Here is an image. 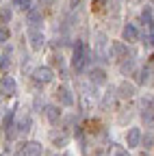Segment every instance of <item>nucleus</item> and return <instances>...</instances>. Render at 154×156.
<instances>
[{
  "label": "nucleus",
  "instance_id": "1",
  "mask_svg": "<svg viewBox=\"0 0 154 156\" xmlns=\"http://www.w3.org/2000/svg\"><path fill=\"white\" fill-rule=\"evenodd\" d=\"M89 61H91V50H89L83 41H76L74 54H72V65H74V69H76V72H83Z\"/></svg>",
  "mask_w": 154,
  "mask_h": 156
},
{
  "label": "nucleus",
  "instance_id": "2",
  "mask_svg": "<svg viewBox=\"0 0 154 156\" xmlns=\"http://www.w3.org/2000/svg\"><path fill=\"white\" fill-rule=\"evenodd\" d=\"M52 78H54V72L48 65H39L33 69V80L37 85H48V83H52Z\"/></svg>",
  "mask_w": 154,
  "mask_h": 156
},
{
  "label": "nucleus",
  "instance_id": "3",
  "mask_svg": "<svg viewBox=\"0 0 154 156\" xmlns=\"http://www.w3.org/2000/svg\"><path fill=\"white\" fill-rule=\"evenodd\" d=\"M28 41H30V48L33 50H41L46 46V37L39 28H30L28 30Z\"/></svg>",
  "mask_w": 154,
  "mask_h": 156
},
{
  "label": "nucleus",
  "instance_id": "4",
  "mask_svg": "<svg viewBox=\"0 0 154 156\" xmlns=\"http://www.w3.org/2000/svg\"><path fill=\"white\" fill-rule=\"evenodd\" d=\"M126 54H128V48L124 41H111L109 58H126Z\"/></svg>",
  "mask_w": 154,
  "mask_h": 156
},
{
  "label": "nucleus",
  "instance_id": "5",
  "mask_svg": "<svg viewBox=\"0 0 154 156\" xmlns=\"http://www.w3.org/2000/svg\"><path fill=\"white\" fill-rule=\"evenodd\" d=\"M54 95H56V100H59V104H63V106H74V95H72V91L67 89V87H59L54 91Z\"/></svg>",
  "mask_w": 154,
  "mask_h": 156
},
{
  "label": "nucleus",
  "instance_id": "6",
  "mask_svg": "<svg viewBox=\"0 0 154 156\" xmlns=\"http://www.w3.org/2000/svg\"><path fill=\"white\" fill-rule=\"evenodd\" d=\"M13 119H15V111L9 108L7 115H5V119H2V128H5V134L9 136V139L15 136V124H13Z\"/></svg>",
  "mask_w": 154,
  "mask_h": 156
},
{
  "label": "nucleus",
  "instance_id": "7",
  "mask_svg": "<svg viewBox=\"0 0 154 156\" xmlns=\"http://www.w3.org/2000/svg\"><path fill=\"white\" fill-rule=\"evenodd\" d=\"M141 139H143V134H141L139 128H130L126 132V145L128 147H139L141 145Z\"/></svg>",
  "mask_w": 154,
  "mask_h": 156
},
{
  "label": "nucleus",
  "instance_id": "8",
  "mask_svg": "<svg viewBox=\"0 0 154 156\" xmlns=\"http://www.w3.org/2000/svg\"><path fill=\"white\" fill-rule=\"evenodd\" d=\"M122 39H124V41H128V44H134V41L139 39L137 26H134V24H126V26L122 28Z\"/></svg>",
  "mask_w": 154,
  "mask_h": 156
},
{
  "label": "nucleus",
  "instance_id": "9",
  "mask_svg": "<svg viewBox=\"0 0 154 156\" xmlns=\"http://www.w3.org/2000/svg\"><path fill=\"white\" fill-rule=\"evenodd\" d=\"M0 89H2L5 95H15L17 85H15V80H13L11 76H2V80H0Z\"/></svg>",
  "mask_w": 154,
  "mask_h": 156
},
{
  "label": "nucleus",
  "instance_id": "10",
  "mask_svg": "<svg viewBox=\"0 0 154 156\" xmlns=\"http://www.w3.org/2000/svg\"><path fill=\"white\" fill-rule=\"evenodd\" d=\"M26 20H28L30 28H37V26L41 24V20H44V13H41V9H30V11L26 13Z\"/></svg>",
  "mask_w": 154,
  "mask_h": 156
},
{
  "label": "nucleus",
  "instance_id": "11",
  "mask_svg": "<svg viewBox=\"0 0 154 156\" xmlns=\"http://www.w3.org/2000/svg\"><path fill=\"white\" fill-rule=\"evenodd\" d=\"M22 156H41V143H37V141L24 143V147H22Z\"/></svg>",
  "mask_w": 154,
  "mask_h": 156
},
{
  "label": "nucleus",
  "instance_id": "12",
  "mask_svg": "<svg viewBox=\"0 0 154 156\" xmlns=\"http://www.w3.org/2000/svg\"><path fill=\"white\" fill-rule=\"evenodd\" d=\"M46 117H48L50 124H59V122H61V111H59V106L48 104V106H46Z\"/></svg>",
  "mask_w": 154,
  "mask_h": 156
},
{
  "label": "nucleus",
  "instance_id": "13",
  "mask_svg": "<svg viewBox=\"0 0 154 156\" xmlns=\"http://www.w3.org/2000/svg\"><path fill=\"white\" fill-rule=\"evenodd\" d=\"M95 52H98L100 56H109V52H106V35L104 33L95 35Z\"/></svg>",
  "mask_w": 154,
  "mask_h": 156
},
{
  "label": "nucleus",
  "instance_id": "14",
  "mask_svg": "<svg viewBox=\"0 0 154 156\" xmlns=\"http://www.w3.org/2000/svg\"><path fill=\"white\" fill-rule=\"evenodd\" d=\"M141 119H143V124H145V128H154V106H143V111H141Z\"/></svg>",
  "mask_w": 154,
  "mask_h": 156
},
{
  "label": "nucleus",
  "instance_id": "15",
  "mask_svg": "<svg viewBox=\"0 0 154 156\" xmlns=\"http://www.w3.org/2000/svg\"><path fill=\"white\" fill-rule=\"evenodd\" d=\"M89 78H91V83H95V85H104V83H106V74H104V69H100V67H93V69L89 72Z\"/></svg>",
  "mask_w": 154,
  "mask_h": 156
},
{
  "label": "nucleus",
  "instance_id": "16",
  "mask_svg": "<svg viewBox=\"0 0 154 156\" xmlns=\"http://www.w3.org/2000/svg\"><path fill=\"white\" fill-rule=\"evenodd\" d=\"M141 22H143V24H145L148 28H150V26L154 24V11H152L150 7H145V9L141 11Z\"/></svg>",
  "mask_w": 154,
  "mask_h": 156
},
{
  "label": "nucleus",
  "instance_id": "17",
  "mask_svg": "<svg viewBox=\"0 0 154 156\" xmlns=\"http://www.w3.org/2000/svg\"><path fill=\"white\" fill-rule=\"evenodd\" d=\"M117 91H120L122 98H132V95H134V85H130V83H122Z\"/></svg>",
  "mask_w": 154,
  "mask_h": 156
},
{
  "label": "nucleus",
  "instance_id": "18",
  "mask_svg": "<svg viewBox=\"0 0 154 156\" xmlns=\"http://www.w3.org/2000/svg\"><path fill=\"white\" fill-rule=\"evenodd\" d=\"M120 69H122V74H130L132 69H134V58H124L122 61V65H120Z\"/></svg>",
  "mask_w": 154,
  "mask_h": 156
},
{
  "label": "nucleus",
  "instance_id": "19",
  "mask_svg": "<svg viewBox=\"0 0 154 156\" xmlns=\"http://www.w3.org/2000/svg\"><path fill=\"white\" fill-rule=\"evenodd\" d=\"M109 156H128V150H124L122 145H113L111 152H109Z\"/></svg>",
  "mask_w": 154,
  "mask_h": 156
},
{
  "label": "nucleus",
  "instance_id": "20",
  "mask_svg": "<svg viewBox=\"0 0 154 156\" xmlns=\"http://www.w3.org/2000/svg\"><path fill=\"white\" fill-rule=\"evenodd\" d=\"M17 130H20V132H28V130H30V117H24V119H20V124H17Z\"/></svg>",
  "mask_w": 154,
  "mask_h": 156
},
{
  "label": "nucleus",
  "instance_id": "21",
  "mask_svg": "<svg viewBox=\"0 0 154 156\" xmlns=\"http://www.w3.org/2000/svg\"><path fill=\"white\" fill-rule=\"evenodd\" d=\"M52 141L56 143V145H65V141H67V136L61 132V134H56V132H52Z\"/></svg>",
  "mask_w": 154,
  "mask_h": 156
},
{
  "label": "nucleus",
  "instance_id": "22",
  "mask_svg": "<svg viewBox=\"0 0 154 156\" xmlns=\"http://www.w3.org/2000/svg\"><path fill=\"white\" fill-rule=\"evenodd\" d=\"M139 83H148L150 80V67H143L141 72H139V78H137Z\"/></svg>",
  "mask_w": 154,
  "mask_h": 156
},
{
  "label": "nucleus",
  "instance_id": "23",
  "mask_svg": "<svg viewBox=\"0 0 154 156\" xmlns=\"http://www.w3.org/2000/svg\"><path fill=\"white\" fill-rule=\"evenodd\" d=\"M0 17H2V22H9V20H11V7H2Z\"/></svg>",
  "mask_w": 154,
  "mask_h": 156
},
{
  "label": "nucleus",
  "instance_id": "24",
  "mask_svg": "<svg viewBox=\"0 0 154 156\" xmlns=\"http://www.w3.org/2000/svg\"><path fill=\"white\" fill-rule=\"evenodd\" d=\"M5 41H9V28L0 26V44H5Z\"/></svg>",
  "mask_w": 154,
  "mask_h": 156
},
{
  "label": "nucleus",
  "instance_id": "25",
  "mask_svg": "<svg viewBox=\"0 0 154 156\" xmlns=\"http://www.w3.org/2000/svg\"><path fill=\"white\" fill-rule=\"evenodd\" d=\"M17 5H20V9H24L26 13L33 9V7H30V0H17Z\"/></svg>",
  "mask_w": 154,
  "mask_h": 156
},
{
  "label": "nucleus",
  "instance_id": "26",
  "mask_svg": "<svg viewBox=\"0 0 154 156\" xmlns=\"http://www.w3.org/2000/svg\"><path fill=\"white\" fill-rule=\"evenodd\" d=\"M141 143H143L145 147H152V145H154V136H152V134H148V136H143V139H141Z\"/></svg>",
  "mask_w": 154,
  "mask_h": 156
},
{
  "label": "nucleus",
  "instance_id": "27",
  "mask_svg": "<svg viewBox=\"0 0 154 156\" xmlns=\"http://www.w3.org/2000/svg\"><path fill=\"white\" fill-rule=\"evenodd\" d=\"M0 67H2V69L9 67V58H7V56H0Z\"/></svg>",
  "mask_w": 154,
  "mask_h": 156
},
{
  "label": "nucleus",
  "instance_id": "28",
  "mask_svg": "<svg viewBox=\"0 0 154 156\" xmlns=\"http://www.w3.org/2000/svg\"><path fill=\"white\" fill-rule=\"evenodd\" d=\"M0 156H5V154H0Z\"/></svg>",
  "mask_w": 154,
  "mask_h": 156
}]
</instances>
